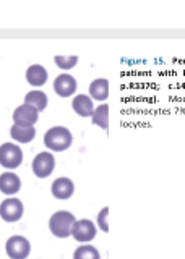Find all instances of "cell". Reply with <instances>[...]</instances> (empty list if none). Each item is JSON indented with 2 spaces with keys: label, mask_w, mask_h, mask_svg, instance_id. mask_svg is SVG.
<instances>
[{
  "label": "cell",
  "mask_w": 185,
  "mask_h": 259,
  "mask_svg": "<svg viewBox=\"0 0 185 259\" xmlns=\"http://www.w3.org/2000/svg\"><path fill=\"white\" fill-rule=\"evenodd\" d=\"M39 118V112L28 104H23L13 112V121L18 126H34Z\"/></svg>",
  "instance_id": "obj_8"
},
{
  "label": "cell",
  "mask_w": 185,
  "mask_h": 259,
  "mask_svg": "<svg viewBox=\"0 0 185 259\" xmlns=\"http://www.w3.org/2000/svg\"><path fill=\"white\" fill-rule=\"evenodd\" d=\"M55 65L62 70H71L78 63L77 55H55Z\"/></svg>",
  "instance_id": "obj_19"
},
{
  "label": "cell",
  "mask_w": 185,
  "mask_h": 259,
  "mask_svg": "<svg viewBox=\"0 0 185 259\" xmlns=\"http://www.w3.org/2000/svg\"><path fill=\"white\" fill-rule=\"evenodd\" d=\"M21 188V180L17 174L13 172H4L0 175V191L4 194H17Z\"/></svg>",
  "instance_id": "obj_11"
},
{
  "label": "cell",
  "mask_w": 185,
  "mask_h": 259,
  "mask_svg": "<svg viewBox=\"0 0 185 259\" xmlns=\"http://www.w3.org/2000/svg\"><path fill=\"white\" fill-rule=\"evenodd\" d=\"M51 191H52V194H54V198L65 201V199H68V198L73 196L75 185H73V182L70 180V178H67V177H60V178H57V180H55V182L52 183Z\"/></svg>",
  "instance_id": "obj_10"
},
{
  "label": "cell",
  "mask_w": 185,
  "mask_h": 259,
  "mask_svg": "<svg viewBox=\"0 0 185 259\" xmlns=\"http://www.w3.org/2000/svg\"><path fill=\"white\" fill-rule=\"evenodd\" d=\"M77 222L75 215L68 210H57L49 219V230L54 237L57 238H67L71 237V230Z\"/></svg>",
  "instance_id": "obj_2"
},
{
  "label": "cell",
  "mask_w": 185,
  "mask_h": 259,
  "mask_svg": "<svg viewBox=\"0 0 185 259\" xmlns=\"http://www.w3.org/2000/svg\"><path fill=\"white\" fill-rule=\"evenodd\" d=\"M26 81L34 88L44 86L47 81V70L43 65H31L26 70Z\"/></svg>",
  "instance_id": "obj_13"
},
{
  "label": "cell",
  "mask_w": 185,
  "mask_h": 259,
  "mask_svg": "<svg viewBox=\"0 0 185 259\" xmlns=\"http://www.w3.org/2000/svg\"><path fill=\"white\" fill-rule=\"evenodd\" d=\"M54 91L60 97H70L77 91V79L68 75V73H62L54 81Z\"/></svg>",
  "instance_id": "obj_9"
},
{
  "label": "cell",
  "mask_w": 185,
  "mask_h": 259,
  "mask_svg": "<svg viewBox=\"0 0 185 259\" xmlns=\"http://www.w3.org/2000/svg\"><path fill=\"white\" fill-rule=\"evenodd\" d=\"M71 143H73V136H71V132L65 126H52L44 135L46 148L54 152H62L68 149Z\"/></svg>",
  "instance_id": "obj_1"
},
{
  "label": "cell",
  "mask_w": 185,
  "mask_h": 259,
  "mask_svg": "<svg viewBox=\"0 0 185 259\" xmlns=\"http://www.w3.org/2000/svg\"><path fill=\"white\" fill-rule=\"evenodd\" d=\"M23 212H25V207L18 198H7L0 204V217L5 222H18L23 217Z\"/></svg>",
  "instance_id": "obj_5"
},
{
  "label": "cell",
  "mask_w": 185,
  "mask_h": 259,
  "mask_svg": "<svg viewBox=\"0 0 185 259\" xmlns=\"http://www.w3.org/2000/svg\"><path fill=\"white\" fill-rule=\"evenodd\" d=\"M73 259H101V254L96 246L93 245H83L78 246L73 253Z\"/></svg>",
  "instance_id": "obj_18"
},
{
  "label": "cell",
  "mask_w": 185,
  "mask_h": 259,
  "mask_svg": "<svg viewBox=\"0 0 185 259\" xmlns=\"http://www.w3.org/2000/svg\"><path fill=\"white\" fill-rule=\"evenodd\" d=\"M25 104L34 107L38 112H43L47 107V96L44 91H29L25 96Z\"/></svg>",
  "instance_id": "obj_16"
},
{
  "label": "cell",
  "mask_w": 185,
  "mask_h": 259,
  "mask_svg": "<svg viewBox=\"0 0 185 259\" xmlns=\"http://www.w3.org/2000/svg\"><path fill=\"white\" fill-rule=\"evenodd\" d=\"M23 162V151L13 143H4L0 146V164L4 168H18Z\"/></svg>",
  "instance_id": "obj_3"
},
{
  "label": "cell",
  "mask_w": 185,
  "mask_h": 259,
  "mask_svg": "<svg viewBox=\"0 0 185 259\" xmlns=\"http://www.w3.org/2000/svg\"><path fill=\"white\" fill-rule=\"evenodd\" d=\"M107 214H109V207H102L101 212L98 214V225L102 232H109V225H107Z\"/></svg>",
  "instance_id": "obj_20"
},
{
  "label": "cell",
  "mask_w": 185,
  "mask_h": 259,
  "mask_svg": "<svg viewBox=\"0 0 185 259\" xmlns=\"http://www.w3.org/2000/svg\"><path fill=\"white\" fill-rule=\"evenodd\" d=\"M91 120L94 125H98L102 130H109V105L107 104H101L99 107H96Z\"/></svg>",
  "instance_id": "obj_17"
},
{
  "label": "cell",
  "mask_w": 185,
  "mask_h": 259,
  "mask_svg": "<svg viewBox=\"0 0 185 259\" xmlns=\"http://www.w3.org/2000/svg\"><path fill=\"white\" fill-rule=\"evenodd\" d=\"M10 136L13 138L17 143H31L36 136V130L34 126H18L13 125L10 128Z\"/></svg>",
  "instance_id": "obj_15"
},
{
  "label": "cell",
  "mask_w": 185,
  "mask_h": 259,
  "mask_svg": "<svg viewBox=\"0 0 185 259\" xmlns=\"http://www.w3.org/2000/svg\"><path fill=\"white\" fill-rule=\"evenodd\" d=\"M71 105H73L75 113L80 117H91L93 112H94L93 99L90 96H86V94L75 96V99H73V102H71Z\"/></svg>",
  "instance_id": "obj_12"
},
{
  "label": "cell",
  "mask_w": 185,
  "mask_h": 259,
  "mask_svg": "<svg viewBox=\"0 0 185 259\" xmlns=\"http://www.w3.org/2000/svg\"><path fill=\"white\" fill-rule=\"evenodd\" d=\"M90 97L96 101H106L109 97V81L106 78H98L90 84Z\"/></svg>",
  "instance_id": "obj_14"
},
{
  "label": "cell",
  "mask_w": 185,
  "mask_h": 259,
  "mask_svg": "<svg viewBox=\"0 0 185 259\" xmlns=\"http://www.w3.org/2000/svg\"><path fill=\"white\" fill-rule=\"evenodd\" d=\"M5 251L10 259H26L31 253V243L21 235H13L7 240Z\"/></svg>",
  "instance_id": "obj_4"
},
{
  "label": "cell",
  "mask_w": 185,
  "mask_h": 259,
  "mask_svg": "<svg viewBox=\"0 0 185 259\" xmlns=\"http://www.w3.org/2000/svg\"><path fill=\"white\" fill-rule=\"evenodd\" d=\"M55 168V159L51 152H39L33 160V172L38 178H47Z\"/></svg>",
  "instance_id": "obj_6"
},
{
  "label": "cell",
  "mask_w": 185,
  "mask_h": 259,
  "mask_svg": "<svg viewBox=\"0 0 185 259\" xmlns=\"http://www.w3.org/2000/svg\"><path fill=\"white\" fill-rule=\"evenodd\" d=\"M71 237L80 243H90L96 237V225L90 219H82L77 221L71 230Z\"/></svg>",
  "instance_id": "obj_7"
}]
</instances>
